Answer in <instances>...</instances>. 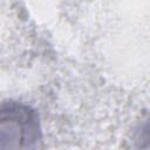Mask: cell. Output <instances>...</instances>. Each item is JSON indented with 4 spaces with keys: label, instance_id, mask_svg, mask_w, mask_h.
Here are the masks:
<instances>
[{
    "label": "cell",
    "instance_id": "1",
    "mask_svg": "<svg viewBox=\"0 0 150 150\" xmlns=\"http://www.w3.org/2000/svg\"><path fill=\"white\" fill-rule=\"evenodd\" d=\"M41 138L36 112L21 103L0 105V148H34Z\"/></svg>",
    "mask_w": 150,
    "mask_h": 150
}]
</instances>
